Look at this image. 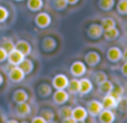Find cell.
Returning <instances> with one entry per match:
<instances>
[{
    "label": "cell",
    "mask_w": 127,
    "mask_h": 123,
    "mask_svg": "<svg viewBox=\"0 0 127 123\" xmlns=\"http://www.w3.org/2000/svg\"><path fill=\"white\" fill-rule=\"evenodd\" d=\"M52 24V17L48 12H44V11H38L37 15L35 16V25L38 27V28H47L49 27Z\"/></svg>",
    "instance_id": "6da1fadb"
},
{
    "label": "cell",
    "mask_w": 127,
    "mask_h": 123,
    "mask_svg": "<svg viewBox=\"0 0 127 123\" xmlns=\"http://www.w3.org/2000/svg\"><path fill=\"white\" fill-rule=\"evenodd\" d=\"M7 76H9V80L11 82H15V84H19V82H22L26 74L24 73V70L19 67V65H12L7 73Z\"/></svg>",
    "instance_id": "7a4b0ae2"
},
{
    "label": "cell",
    "mask_w": 127,
    "mask_h": 123,
    "mask_svg": "<svg viewBox=\"0 0 127 123\" xmlns=\"http://www.w3.org/2000/svg\"><path fill=\"white\" fill-rule=\"evenodd\" d=\"M69 72L74 78H82L84 76V74L86 73V64L85 62L82 60H75L70 64L69 67Z\"/></svg>",
    "instance_id": "3957f363"
},
{
    "label": "cell",
    "mask_w": 127,
    "mask_h": 123,
    "mask_svg": "<svg viewBox=\"0 0 127 123\" xmlns=\"http://www.w3.org/2000/svg\"><path fill=\"white\" fill-rule=\"evenodd\" d=\"M102 110H104V106H102V102H101V101L90 100V101H88V103H86L88 115L91 116V117H97L99 113H100Z\"/></svg>",
    "instance_id": "277c9868"
},
{
    "label": "cell",
    "mask_w": 127,
    "mask_h": 123,
    "mask_svg": "<svg viewBox=\"0 0 127 123\" xmlns=\"http://www.w3.org/2000/svg\"><path fill=\"white\" fill-rule=\"evenodd\" d=\"M52 100H53V103L54 105L62 106V105L67 103V101L69 100V92L65 91V89L56 90L54 92H52Z\"/></svg>",
    "instance_id": "5b68a950"
},
{
    "label": "cell",
    "mask_w": 127,
    "mask_h": 123,
    "mask_svg": "<svg viewBox=\"0 0 127 123\" xmlns=\"http://www.w3.org/2000/svg\"><path fill=\"white\" fill-rule=\"evenodd\" d=\"M106 58L110 63H119L122 59V49L117 46H112L106 52Z\"/></svg>",
    "instance_id": "8992f818"
},
{
    "label": "cell",
    "mask_w": 127,
    "mask_h": 123,
    "mask_svg": "<svg viewBox=\"0 0 127 123\" xmlns=\"http://www.w3.org/2000/svg\"><path fill=\"white\" fill-rule=\"evenodd\" d=\"M84 60H85V64H86L88 67L94 68V67H96V65L100 64L101 57H100V54H99L96 50H89L84 55Z\"/></svg>",
    "instance_id": "52a82bcc"
},
{
    "label": "cell",
    "mask_w": 127,
    "mask_h": 123,
    "mask_svg": "<svg viewBox=\"0 0 127 123\" xmlns=\"http://www.w3.org/2000/svg\"><path fill=\"white\" fill-rule=\"evenodd\" d=\"M86 35L91 40H99L104 35V28L101 27L100 24H91L86 28Z\"/></svg>",
    "instance_id": "ba28073f"
},
{
    "label": "cell",
    "mask_w": 127,
    "mask_h": 123,
    "mask_svg": "<svg viewBox=\"0 0 127 123\" xmlns=\"http://www.w3.org/2000/svg\"><path fill=\"white\" fill-rule=\"evenodd\" d=\"M68 82H69V79L67 78V75H64V74H57L52 79V87L56 89V90L67 89Z\"/></svg>",
    "instance_id": "9c48e42d"
},
{
    "label": "cell",
    "mask_w": 127,
    "mask_h": 123,
    "mask_svg": "<svg viewBox=\"0 0 127 123\" xmlns=\"http://www.w3.org/2000/svg\"><path fill=\"white\" fill-rule=\"evenodd\" d=\"M88 111H86V107L83 106H77V107H73L72 108V117L75 120V122H85L86 118H88Z\"/></svg>",
    "instance_id": "30bf717a"
},
{
    "label": "cell",
    "mask_w": 127,
    "mask_h": 123,
    "mask_svg": "<svg viewBox=\"0 0 127 123\" xmlns=\"http://www.w3.org/2000/svg\"><path fill=\"white\" fill-rule=\"evenodd\" d=\"M25 59V55L20 52V50H17L16 48H14L12 50H10L9 53H7V62H9V64H11V65H19L22 60Z\"/></svg>",
    "instance_id": "8fae6325"
},
{
    "label": "cell",
    "mask_w": 127,
    "mask_h": 123,
    "mask_svg": "<svg viewBox=\"0 0 127 123\" xmlns=\"http://www.w3.org/2000/svg\"><path fill=\"white\" fill-rule=\"evenodd\" d=\"M97 120H99L100 123H112V122H115V120H116V115L114 113V110L104 108L99 113Z\"/></svg>",
    "instance_id": "7c38bea8"
},
{
    "label": "cell",
    "mask_w": 127,
    "mask_h": 123,
    "mask_svg": "<svg viewBox=\"0 0 127 123\" xmlns=\"http://www.w3.org/2000/svg\"><path fill=\"white\" fill-rule=\"evenodd\" d=\"M93 87H94V84H93V81L90 79H88V78L79 79V92L78 94L80 96H85V95L91 92Z\"/></svg>",
    "instance_id": "4fadbf2b"
},
{
    "label": "cell",
    "mask_w": 127,
    "mask_h": 123,
    "mask_svg": "<svg viewBox=\"0 0 127 123\" xmlns=\"http://www.w3.org/2000/svg\"><path fill=\"white\" fill-rule=\"evenodd\" d=\"M101 102H102L104 108H109V110H116L117 106H119V103H120V101L116 97H114L111 94L104 95V98H102Z\"/></svg>",
    "instance_id": "5bb4252c"
},
{
    "label": "cell",
    "mask_w": 127,
    "mask_h": 123,
    "mask_svg": "<svg viewBox=\"0 0 127 123\" xmlns=\"http://www.w3.org/2000/svg\"><path fill=\"white\" fill-rule=\"evenodd\" d=\"M15 48L17 50H20L25 57H27V55H30L32 53L31 43L29 41H25V40H19L17 42H15Z\"/></svg>",
    "instance_id": "9a60e30c"
},
{
    "label": "cell",
    "mask_w": 127,
    "mask_h": 123,
    "mask_svg": "<svg viewBox=\"0 0 127 123\" xmlns=\"http://www.w3.org/2000/svg\"><path fill=\"white\" fill-rule=\"evenodd\" d=\"M41 47H42V49L44 52H53L56 48H57V41L53 38V37H51V36H47V37H44L41 42Z\"/></svg>",
    "instance_id": "2e32d148"
},
{
    "label": "cell",
    "mask_w": 127,
    "mask_h": 123,
    "mask_svg": "<svg viewBox=\"0 0 127 123\" xmlns=\"http://www.w3.org/2000/svg\"><path fill=\"white\" fill-rule=\"evenodd\" d=\"M16 115L21 118L27 117L31 115V106L27 102H22V103H17L16 105Z\"/></svg>",
    "instance_id": "e0dca14e"
},
{
    "label": "cell",
    "mask_w": 127,
    "mask_h": 123,
    "mask_svg": "<svg viewBox=\"0 0 127 123\" xmlns=\"http://www.w3.org/2000/svg\"><path fill=\"white\" fill-rule=\"evenodd\" d=\"M29 100V94L22 90V89H19V90H15L14 94H12V101L17 105V103H22V102H27Z\"/></svg>",
    "instance_id": "ac0fdd59"
},
{
    "label": "cell",
    "mask_w": 127,
    "mask_h": 123,
    "mask_svg": "<svg viewBox=\"0 0 127 123\" xmlns=\"http://www.w3.org/2000/svg\"><path fill=\"white\" fill-rule=\"evenodd\" d=\"M102 36L105 37L106 41H115V40L119 38L120 31H119V28H117L116 26H114V27H111V28L104 30V35H102Z\"/></svg>",
    "instance_id": "d6986e66"
},
{
    "label": "cell",
    "mask_w": 127,
    "mask_h": 123,
    "mask_svg": "<svg viewBox=\"0 0 127 123\" xmlns=\"http://www.w3.org/2000/svg\"><path fill=\"white\" fill-rule=\"evenodd\" d=\"M37 94H38L40 97L47 98L48 96L52 95V86H51L49 84H47V82H43V84H41V85L37 87Z\"/></svg>",
    "instance_id": "ffe728a7"
},
{
    "label": "cell",
    "mask_w": 127,
    "mask_h": 123,
    "mask_svg": "<svg viewBox=\"0 0 127 123\" xmlns=\"http://www.w3.org/2000/svg\"><path fill=\"white\" fill-rule=\"evenodd\" d=\"M19 67L24 70V73H25L26 75L31 74V73L33 72V69H35V64H33V62H32L31 59H27L26 57H25V59L19 64Z\"/></svg>",
    "instance_id": "44dd1931"
},
{
    "label": "cell",
    "mask_w": 127,
    "mask_h": 123,
    "mask_svg": "<svg viewBox=\"0 0 127 123\" xmlns=\"http://www.w3.org/2000/svg\"><path fill=\"white\" fill-rule=\"evenodd\" d=\"M116 5V1L115 0H99L97 2V6L101 11H111Z\"/></svg>",
    "instance_id": "7402d4cb"
},
{
    "label": "cell",
    "mask_w": 127,
    "mask_h": 123,
    "mask_svg": "<svg viewBox=\"0 0 127 123\" xmlns=\"http://www.w3.org/2000/svg\"><path fill=\"white\" fill-rule=\"evenodd\" d=\"M43 5H44L43 0H27V9L30 11H33V12L41 11Z\"/></svg>",
    "instance_id": "603a6c76"
},
{
    "label": "cell",
    "mask_w": 127,
    "mask_h": 123,
    "mask_svg": "<svg viewBox=\"0 0 127 123\" xmlns=\"http://www.w3.org/2000/svg\"><path fill=\"white\" fill-rule=\"evenodd\" d=\"M114 86H115V85L107 79V80H105V81H102L101 84L97 85V90H99L100 94L106 95V94H110V92H111V90L114 89Z\"/></svg>",
    "instance_id": "cb8c5ba5"
},
{
    "label": "cell",
    "mask_w": 127,
    "mask_h": 123,
    "mask_svg": "<svg viewBox=\"0 0 127 123\" xmlns=\"http://www.w3.org/2000/svg\"><path fill=\"white\" fill-rule=\"evenodd\" d=\"M67 91L72 95H77L79 92V79H77V78L70 79L68 82V86H67Z\"/></svg>",
    "instance_id": "d4e9b609"
},
{
    "label": "cell",
    "mask_w": 127,
    "mask_h": 123,
    "mask_svg": "<svg viewBox=\"0 0 127 123\" xmlns=\"http://www.w3.org/2000/svg\"><path fill=\"white\" fill-rule=\"evenodd\" d=\"M93 81L95 82L96 85H99V84H101L102 81H105V80H107V74L105 73V72H101V70H99V72H95L94 74H93Z\"/></svg>",
    "instance_id": "484cf974"
},
{
    "label": "cell",
    "mask_w": 127,
    "mask_h": 123,
    "mask_svg": "<svg viewBox=\"0 0 127 123\" xmlns=\"http://www.w3.org/2000/svg\"><path fill=\"white\" fill-rule=\"evenodd\" d=\"M110 94L114 97H116L119 101H122V97H124V94H125V89L121 85H117V86H114V89L111 90Z\"/></svg>",
    "instance_id": "4316f807"
},
{
    "label": "cell",
    "mask_w": 127,
    "mask_h": 123,
    "mask_svg": "<svg viewBox=\"0 0 127 123\" xmlns=\"http://www.w3.org/2000/svg\"><path fill=\"white\" fill-rule=\"evenodd\" d=\"M72 108L73 107H69V106H63V107H61L59 110H58V117L63 121L64 118H67V117H70L72 116Z\"/></svg>",
    "instance_id": "83f0119b"
},
{
    "label": "cell",
    "mask_w": 127,
    "mask_h": 123,
    "mask_svg": "<svg viewBox=\"0 0 127 123\" xmlns=\"http://www.w3.org/2000/svg\"><path fill=\"white\" fill-rule=\"evenodd\" d=\"M68 1L67 0H52V6L57 11H63L68 7Z\"/></svg>",
    "instance_id": "f1b7e54d"
},
{
    "label": "cell",
    "mask_w": 127,
    "mask_h": 123,
    "mask_svg": "<svg viewBox=\"0 0 127 123\" xmlns=\"http://www.w3.org/2000/svg\"><path fill=\"white\" fill-rule=\"evenodd\" d=\"M116 11H117L120 15L126 16L127 15V0H119V1H117Z\"/></svg>",
    "instance_id": "f546056e"
},
{
    "label": "cell",
    "mask_w": 127,
    "mask_h": 123,
    "mask_svg": "<svg viewBox=\"0 0 127 123\" xmlns=\"http://www.w3.org/2000/svg\"><path fill=\"white\" fill-rule=\"evenodd\" d=\"M101 27L104 28V30H107V28H111V27H114V26H116V21H115V19H112V17H104L102 20H101Z\"/></svg>",
    "instance_id": "4dcf8cb0"
},
{
    "label": "cell",
    "mask_w": 127,
    "mask_h": 123,
    "mask_svg": "<svg viewBox=\"0 0 127 123\" xmlns=\"http://www.w3.org/2000/svg\"><path fill=\"white\" fill-rule=\"evenodd\" d=\"M1 47L9 53L10 50H12V49L15 48V42L12 41L11 38L5 37V38H2V41H1Z\"/></svg>",
    "instance_id": "1f68e13d"
},
{
    "label": "cell",
    "mask_w": 127,
    "mask_h": 123,
    "mask_svg": "<svg viewBox=\"0 0 127 123\" xmlns=\"http://www.w3.org/2000/svg\"><path fill=\"white\" fill-rule=\"evenodd\" d=\"M41 116H43V117L46 118L47 123H48V122H53V121H54V118H56V115H54V112H53L52 110H49V108H47V110H43L42 112H41Z\"/></svg>",
    "instance_id": "d6a6232c"
},
{
    "label": "cell",
    "mask_w": 127,
    "mask_h": 123,
    "mask_svg": "<svg viewBox=\"0 0 127 123\" xmlns=\"http://www.w3.org/2000/svg\"><path fill=\"white\" fill-rule=\"evenodd\" d=\"M9 17V10L5 7V6H1L0 5V24L1 22H5Z\"/></svg>",
    "instance_id": "836d02e7"
},
{
    "label": "cell",
    "mask_w": 127,
    "mask_h": 123,
    "mask_svg": "<svg viewBox=\"0 0 127 123\" xmlns=\"http://www.w3.org/2000/svg\"><path fill=\"white\" fill-rule=\"evenodd\" d=\"M7 59V52L0 46V63H4Z\"/></svg>",
    "instance_id": "e575fe53"
},
{
    "label": "cell",
    "mask_w": 127,
    "mask_h": 123,
    "mask_svg": "<svg viewBox=\"0 0 127 123\" xmlns=\"http://www.w3.org/2000/svg\"><path fill=\"white\" fill-rule=\"evenodd\" d=\"M32 123H47V121L43 116L40 115V116H36V117L32 118Z\"/></svg>",
    "instance_id": "d590c367"
},
{
    "label": "cell",
    "mask_w": 127,
    "mask_h": 123,
    "mask_svg": "<svg viewBox=\"0 0 127 123\" xmlns=\"http://www.w3.org/2000/svg\"><path fill=\"white\" fill-rule=\"evenodd\" d=\"M120 70H121L122 75H124V76H126V78H127V62H124V64L121 65Z\"/></svg>",
    "instance_id": "8d00e7d4"
},
{
    "label": "cell",
    "mask_w": 127,
    "mask_h": 123,
    "mask_svg": "<svg viewBox=\"0 0 127 123\" xmlns=\"http://www.w3.org/2000/svg\"><path fill=\"white\" fill-rule=\"evenodd\" d=\"M63 122H65V123H77V122H75V120H74L72 116H70V117L64 118V120H63Z\"/></svg>",
    "instance_id": "74e56055"
},
{
    "label": "cell",
    "mask_w": 127,
    "mask_h": 123,
    "mask_svg": "<svg viewBox=\"0 0 127 123\" xmlns=\"http://www.w3.org/2000/svg\"><path fill=\"white\" fill-rule=\"evenodd\" d=\"M121 60H124V62H127V47L122 50V59Z\"/></svg>",
    "instance_id": "f35d334b"
},
{
    "label": "cell",
    "mask_w": 127,
    "mask_h": 123,
    "mask_svg": "<svg viewBox=\"0 0 127 123\" xmlns=\"http://www.w3.org/2000/svg\"><path fill=\"white\" fill-rule=\"evenodd\" d=\"M68 1V4L69 5H75V4H78L79 2V0H67Z\"/></svg>",
    "instance_id": "ab89813d"
},
{
    "label": "cell",
    "mask_w": 127,
    "mask_h": 123,
    "mask_svg": "<svg viewBox=\"0 0 127 123\" xmlns=\"http://www.w3.org/2000/svg\"><path fill=\"white\" fill-rule=\"evenodd\" d=\"M2 84H4V76H2V75L0 74V86H1Z\"/></svg>",
    "instance_id": "60d3db41"
},
{
    "label": "cell",
    "mask_w": 127,
    "mask_h": 123,
    "mask_svg": "<svg viewBox=\"0 0 127 123\" xmlns=\"http://www.w3.org/2000/svg\"><path fill=\"white\" fill-rule=\"evenodd\" d=\"M122 100H124V101H125V102L127 103V92H126V94H124V97H122Z\"/></svg>",
    "instance_id": "b9f144b4"
},
{
    "label": "cell",
    "mask_w": 127,
    "mask_h": 123,
    "mask_svg": "<svg viewBox=\"0 0 127 123\" xmlns=\"http://www.w3.org/2000/svg\"><path fill=\"white\" fill-rule=\"evenodd\" d=\"M125 35H126V36H127V24H126V25H125Z\"/></svg>",
    "instance_id": "7bdbcfd3"
},
{
    "label": "cell",
    "mask_w": 127,
    "mask_h": 123,
    "mask_svg": "<svg viewBox=\"0 0 127 123\" xmlns=\"http://www.w3.org/2000/svg\"><path fill=\"white\" fill-rule=\"evenodd\" d=\"M15 1H22V0H15Z\"/></svg>",
    "instance_id": "ee69618b"
}]
</instances>
